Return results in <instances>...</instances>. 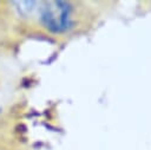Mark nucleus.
Wrapping results in <instances>:
<instances>
[{"instance_id": "1", "label": "nucleus", "mask_w": 151, "mask_h": 150, "mask_svg": "<svg viewBox=\"0 0 151 150\" xmlns=\"http://www.w3.org/2000/svg\"><path fill=\"white\" fill-rule=\"evenodd\" d=\"M72 7L67 1H45L39 8L41 24L53 33H63L73 25Z\"/></svg>"}, {"instance_id": "2", "label": "nucleus", "mask_w": 151, "mask_h": 150, "mask_svg": "<svg viewBox=\"0 0 151 150\" xmlns=\"http://www.w3.org/2000/svg\"><path fill=\"white\" fill-rule=\"evenodd\" d=\"M14 6L15 12L18 13V15L22 17V18H28L31 17L34 11L37 9V1H32V0H20V1H13L12 2Z\"/></svg>"}]
</instances>
